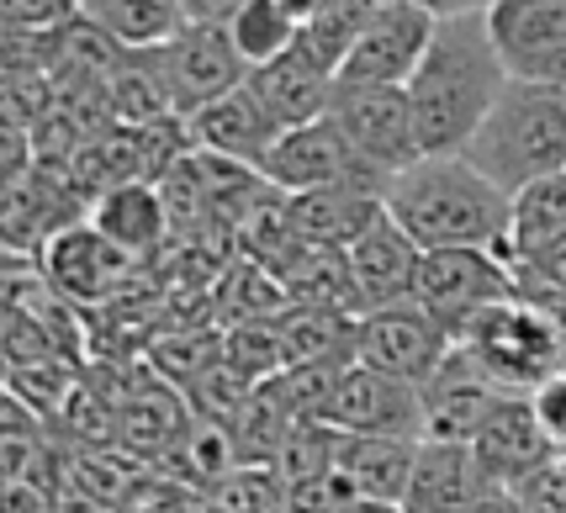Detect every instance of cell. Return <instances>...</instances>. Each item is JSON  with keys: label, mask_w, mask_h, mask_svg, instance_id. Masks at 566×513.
I'll use <instances>...</instances> for the list:
<instances>
[{"label": "cell", "mask_w": 566, "mask_h": 513, "mask_svg": "<svg viewBox=\"0 0 566 513\" xmlns=\"http://www.w3.org/2000/svg\"><path fill=\"white\" fill-rule=\"evenodd\" d=\"M455 344L493 370L497 387L524 391V397H535L551 376H562V328L524 292L503 296L493 307H482L476 318H467Z\"/></svg>", "instance_id": "4"}, {"label": "cell", "mask_w": 566, "mask_h": 513, "mask_svg": "<svg viewBox=\"0 0 566 513\" xmlns=\"http://www.w3.org/2000/svg\"><path fill=\"white\" fill-rule=\"evenodd\" d=\"M471 513H530V509H524L518 488H488L476 503H471Z\"/></svg>", "instance_id": "34"}, {"label": "cell", "mask_w": 566, "mask_h": 513, "mask_svg": "<svg viewBox=\"0 0 566 513\" xmlns=\"http://www.w3.org/2000/svg\"><path fill=\"white\" fill-rule=\"evenodd\" d=\"M80 17V0H0V22L11 38H43Z\"/></svg>", "instance_id": "31"}, {"label": "cell", "mask_w": 566, "mask_h": 513, "mask_svg": "<svg viewBox=\"0 0 566 513\" xmlns=\"http://www.w3.org/2000/svg\"><path fill=\"white\" fill-rule=\"evenodd\" d=\"M461 154L509 196L541 175L566 170V85L562 80H509Z\"/></svg>", "instance_id": "3"}, {"label": "cell", "mask_w": 566, "mask_h": 513, "mask_svg": "<svg viewBox=\"0 0 566 513\" xmlns=\"http://www.w3.org/2000/svg\"><path fill=\"white\" fill-rule=\"evenodd\" d=\"M244 0H186V17L191 22H228Z\"/></svg>", "instance_id": "35"}, {"label": "cell", "mask_w": 566, "mask_h": 513, "mask_svg": "<svg viewBox=\"0 0 566 513\" xmlns=\"http://www.w3.org/2000/svg\"><path fill=\"white\" fill-rule=\"evenodd\" d=\"M127 265H133V254H123L96 222H70L64 233H53L38 249V270L70 302H101L127 275Z\"/></svg>", "instance_id": "18"}, {"label": "cell", "mask_w": 566, "mask_h": 513, "mask_svg": "<svg viewBox=\"0 0 566 513\" xmlns=\"http://www.w3.org/2000/svg\"><path fill=\"white\" fill-rule=\"evenodd\" d=\"M186 123H191L197 148L222 154V159H239V165H254V170L265 165V154H271L275 138H281V123L265 112V101H260V91H254L249 80L233 85L228 96L207 101Z\"/></svg>", "instance_id": "19"}, {"label": "cell", "mask_w": 566, "mask_h": 513, "mask_svg": "<svg viewBox=\"0 0 566 513\" xmlns=\"http://www.w3.org/2000/svg\"><path fill=\"white\" fill-rule=\"evenodd\" d=\"M488 32L514 80H562L566 85V0H493Z\"/></svg>", "instance_id": "12"}, {"label": "cell", "mask_w": 566, "mask_h": 513, "mask_svg": "<svg viewBox=\"0 0 566 513\" xmlns=\"http://www.w3.org/2000/svg\"><path fill=\"white\" fill-rule=\"evenodd\" d=\"M349 513H408V509H402V503H381V498H355Z\"/></svg>", "instance_id": "37"}, {"label": "cell", "mask_w": 566, "mask_h": 513, "mask_svg": "<svg viewBox=\"0 0 566 513\" xmlns=\"http://www.w3.org/2000/svg\"><path fill=\"white\" fill-rule=\"evenodd\" d=\"M566 239V170L530 180L524 191H514V228H509V254L514 265L535 260L541 249Z\"/></svg>", "instance_id": "26"}, {"label": "cell", "mask_w": 566, "mask_h": 513, "mask_svg": "<svg viewBox=\"0 0 566 513\" xmlns=\"http://www.w3.org/2000/svg\"><path fill=\"white\" fill-rule=\"evenodd\" d=\"M514 397L509 387H497L493 370L482 366L471 349H450L444 366L423 381V440H461L471 444L482 435V423L497 413V402Z\"/></svg>", "instance_id": "13"}, {"label": "cell", "mask_w": 566, "mask_h": 513, "mask_svg": "<svg viewBox=\"0 0 566 513\" xmlns=\"http://www.w3.org/2000/svg\"><path fill=\"white\" fill-rule=\"evenodd\" d=\"M488 488H493V482H488V471H482V461H476L471 444L423 440L402 509L408 513H471V503H476Z\"/></svg>", "instance_id": "20"}, {"label": "cell", "mask_w": 566, "mask_h": 513, "mask_svg": "<svg viewBox=\"0 0 566 513\" xmlns=\"http://www.w3.org/2000/svg\"><path fill=\"white\" fill-rule=\"evenodd\" d=\"M423 440H397V435H339V471L360 498L402 503Z\"/></svg>", "instance_id": "24"}, {"label": "cell", "mask_w": 566, "mask_h": 513, "mask_svg": "<svg viewBox=\"0 0 566 513\" xmlns=\"http://www.w3.org/2000/svg\"><path fill=\"white\" fill-rule=\"evenodd\" d=\"M260 175L286 196L318 191V186H370V191H387V180L355 154V144L345 138V127L334 123V117L286 127V133L275 138V148L265 154Z\"/></svg>", "instance_id": "8"}, {"label": "cell", "mask_w": 566, "mask_h": 513, "mask_svg": "<svg viewBox=\"0 0 566 513\" xmlns=\"http://www.w3.org/2000/svg\"><path fill=\"white\" fill-rule=\"evenodd\" d=\"M201 513H222V509H218V503H212V509H201Z\"/></svg>", "instance_id": "38"}, {"label": "cell", "mask_w": 566, "mask_h": 513, "mask_svg": "<svg viewBox=\"0 0 566 513\" xmlns=\"http://www.w3.org/2000/svg\"><path fill=\"white\" fill-rule=\"evenodd\" d=\"M471 450H476V461H482L493 488H524L535 471H545L551 461L566 456L556 444V435L545 429L535 397H524V391L497 402V413L482 423V435L471 440Z\"/></svg>", "instance_id": "14"}, {"label": "cell", "mask_w": 566, "mask_h": 513, "mask_svg": "<svg viewBox=\"0 0 566 513\" xmlns=\"http://www.w3.org/2000/svg\"><path fill=\"white\" fill-rule=\"evenodd\" d=\"M70 222H80V180H70L53 165L43 170V159H38V170L6 180V218H0V228H6V249L11 254H38Z\"/></svg>", "instance_id": "16"}, {"label": "cell", "mask_w": 566, "mask_h": 513, "mask_svg": "<svg viewBox=\"0 0 566 513\" xmlns=\"http://www.w3.org/2000/svg\"><path fill=\"white\" fill-rule=\"evenodd\" d=\"M518 292L535 296L545 313L556 318V328H562V376H566V296H562V292H551V286H541V281H524V275H518Z\"/></svg>", "instance_id": "33"}, {"label": "cell", "mask_w": 566, "mask_h": 513, "mask_svg": "<svg viewBox=\"0 0 566 513\" xmlns=\"http://www.w3.org/2000/svg\"><path fill=\"white\" fill-rule=\"evenodd\" d=\"M148 53H154V64L165 74L180 117H191L207 101L228 96L233 85L249 80V59L239 53L228 22H186L170 43H159V49H148Z\"/></svg>", "instance_id": "7"}, {"label": "cell", "mask_w": 566, "mask_h": 513, "mask_svg": "<svg viewBox=\"0 0 566 513\" xmlns=\"http://www.w3.org/2000/svg\"><path fill=\"white\" fill-rule=\"evenodd\" d=\"M370 11H376V0H323L318 11L302 22V43L318 53L328 70L339 74L345 70L349 49H355V38L366 32Z\"/></svg>", "instance_id": "29"}, {"label": "cell", "mask_w": 566, "mask_h": 513, "mask_svg": "<svg viewBox=\"0 0 566 513\" xmlns=\"http://www.w3.org/2000/svg\"><path fill=\"white\" fill-rule=\"evenodd\" d=\"M381 212H387V201L370 186H318V191L286 196V218H292L296 239L323 249H349Z\"/></svg>", "instance_id": "21"}, {"label": "cell", "mask_w": 566, "mask_h": 513, "mask_svg": "<svg viewBox=\"0 0 566 513\" xmlns=\"http://www.w3.org/2000/svg\"><path fill=\"white\" fill-rule=\"evenodd\" d=\"M212 503L222 513H292V482L265 461L233 465L228 477L218 482Z\"/></svg>", "instance_id": "30"}, {"label": "cell", "mask_w": 566, "mask_h": 513, "mask_svg": "<svg viewBox=\"0 0 566 513\" xmlns=\"http://www.w3.org/2000/svg\"><path fill=\"white\" fill-rule=\"evenodd\" d=\"M376 6H381V0H376Z\"/></svg>", "instance_id": "39"}, {"label": "cell", "mask_w": 566, "mask_h": 513, "mask_svg": "<svg viewBox=\"0 0 566 513\" xmlns=\"http://www.w3.org/2000/svg\"><path fill=\"white\" fill-rule=\"evenodd\" d=\"M80 17L112 32L123 49H159L191 22L186 0H80Z\"/></svg>", "instance_id": "25"}, {"label": "cell", "mask_w": 566, "mask_h": 513, "mask_svg": "<svg viewBox=\"0 0 566 513\" xmlns=\"http://www.w3.org/2000/svg\"><path fill=\"white\" fill-rule=\"evenodd\" d=\"M228 32H233L239 53L249 59V70H254V64H271L275 53L292 49L296 38H302V22H296L281 0H244V6L228 17Z\"/></svg>", "instance_id": "28"}, {"label": "cell", "mask_w": 566, "mask_h": 513, "mask_svg": "<svg viewBox=\"0 0 566 513\" xmlns=\"http://www.w3.org/2000/svg\"><path fill=\"white\" fill-rule=\"evenodd\" d=\"M328 117L345 127V138L355 144V154H360L381 180H392L397 170H408L413 159H423L408 85H339Z\"/></svg>", "instance_id": "6"}, {"label": "cell", "mask_w": 566, "mask_h": 513, "mask_svg": "<svg viewBox=\"0 0 566 513\" xmlns=\"http://www.w3.org/2000/svg\"><path fill=\"white\" fill-rule=\"evenodd\" d=\"M509 80L514 74L503 70L482 11L440 17L434 43L423 53V64L413 70V80H408L423 154H461L471 144V133L482 127V117L493 112V101L503 96Z\"/></svg>", "instance_id": "1"}, {"label": "cell", "mask_w": 566, "mask_h": 513, "mask_svg": "<svg viewBox=\"0 0 566 513\" xmlns=\"http://www.w3.org/2000/svg\"><path fill=\"white\" fill-rule=\"evenodd\" d=\"M323 423L339 435H397V440H423V387L402 381L387 370L349 360L334 381V397L323 402Z\"/></svg>", "instance_id": "9"}, {"label": "cell", "mask_w": 566, "mask_h": 513, "mask_svg": "<svg viewBox=\"0 0 566 513\" xmlns=\"http://www.w3.org/2000/svg\"><path fill=\"white\" fill-rule=\"evenodd\" d=\"M275 334L286 349V366H349L360 339V313L318 307V302H286L275 313Z\"/></svg>", "instance_id": "23"}, {"label": "cell", "mask_w": 566, "mask_h": 513, "mask_svg": "<svg viewBox=\"0 0 566 513\" xmlns=\"http://www.w3.org/2000/svg\"><path fill=\"white\" fill-rule=\"evenodd\" d=\"M419 265H423V244L392 218V212H381V218L349 244V275H355L360 313H370V307H392V302H413Z\"/></svg>", "instance_id": "15"}, {"label": "cell", "mask_w": 566, "mask_h": 513, "mask_svg": "<svg viewBox=\"0 0 566 513\" xmlns=\"http://www.w3.org/2000/svg\"><path fill=\"white\" fill-rule=\"evenodd\" d=\"M249 85L260 91L265 112H271L275 123H281V133H286V127H302V123L328 117L334 91H339V74L328 70L318 53L296 38L292 49L275 53L271 64H254V70H249Z\"/></svg>", "instance_id": "17"}, {"label": "cell", "mask_w": 566, "mask_h": 513, "mask_svg": "<svg viewBox=\"0 0 566 513\" xmlns=\"http://www.w3.org/2000/svg\"><path fill=\"white\" fill-rule=\"evenodd\" d=\"M503 296H518V265L503 249H482V244L423 249L413 302H423L450 334H461L467 318H476L482 307H493Z\"/></svg>", "instance_id": "5"}, {"label": "cell", "mask_w": 566, "mask_h": 513, "mask_svg": "<svg viewBox=\"0 0 566 513\" xmlns=\"http://www.w3.org/2000/svg\"><path fill=\"white\" fill-rule=\"evenodd\" d=\"M381 201L423 249L482 244L509 254L514 196L493 186L467 154H423V159H413L408 170H397L387 180Z\"/></svg>", "instance_id": "2"}, {"label": "cell", "mask_w": 566, "mask_h": 513, "mask_svg": "<svg viewBox=\"0 0 566 513\" xmlns=\"http://www.w3.org/2000/svg\"><path fill=\"white\" fill-rule=\"evenodd\" d=\"M518 275H524V281H541V286H551V292L566 296V239H556L551 249H541L535 260H524Z\"/></svg>", "instance_id": "32"}, {"label": "cell", "mask_w": 566, "mask_h": 513, "mask_svg": "<svg viewBox=\"0 0 566 513\" xmlns=\"http://www.w3.org/2000/svg\"><path fill=\"white\" fill-rule=\"evenodd\" d=\"M91 222H96L123 254L144 260V254H154V249L165 244V233H170L175 218H170L165 191H159L154 180H117V186H106V191L91 201Z\"/></svg>", "instance_id": "22"}, {"label": "cell", "mask_w": 566, "mask_h": 513, "mask_svg": "<svg viewBox=\"0 0 566 513\" xmlns=\"http://www.w3.org/2000/svg\"><path fill=\"white\" fill-rule=\"evenodd\" d=\"M423 11H434V17H471V11H488L493 0H413Z\"/></svg>", "instance_id": "36"}, {"label": "cell", "mask_w": 566, "mask_h": 513, "mask_svg": "<svg viewBox=\"0 0 566 513\" xmlns=\"http://www.w3.org/2000/svg\"><path fill=\"white\" fill-rule=\"evenodd\" d=\"M117 429H123V440L133 450H144V456H170L175 444L186 440V413H180V402H175L165 387H148L138 397H127V408L117 413Z\"/></svg>", "instance_id": "27"}, {"label": "cell", "mask_w": 566, "mask_h": 513, "mask_svg": "<svg viewBox=\"0 0 566 513\" xmlns=\"http://www.w3.org/2000/svg\"><path fill=\"white\" fill-rule=\"evenodd\" d=\"M434 27H440V17L413 0H381L370 11L366 32L349 49L339 85H408L434 43Z\"/></svg>", "instance_id": "11"}, {"label": "cell", "mask_w": 566, "mask_h": 513, "mask_svg": "<svg viewBox=\"0 0 566 513\" xmlns=\"http://www.w3.org/2000/svg\"><path fill=\"white\" fill-rule=\"evenodd\" d=\"M455 349V334L444 328L423 302H392V307H370L360 313V339L355 360L402 376V381H429L444 366V355Z\"/></svg>", "instance_id": "10"}]
</instances>
